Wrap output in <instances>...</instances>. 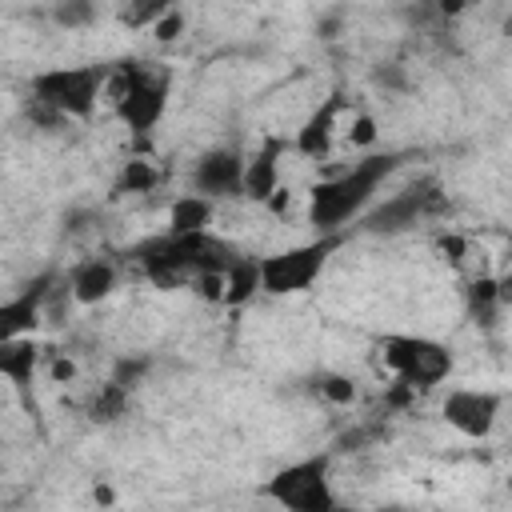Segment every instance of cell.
<instances>
[{
  "label": "cell",
  "mask_w": 512,
  "mask_h": 512,
  "mask_svg": "<svg viewBox=\"0 0 512 512\" xmlns=\"http://www.w3.org/2000/svg\"><path fill=\"white\" fill-rule=\"evenodd\" d=\"M396 168H400L396 152H364L344 172L312 184V192H308V224L316 232H344L348 220L368 212V204L376 200V188Z\"/></svg>",
  "instance_id": "obj_1"
},
{
  "label": "cell",
  "mask_w": 512,
  "mask_h": 512,
  "mask_svg": "<svg viewBox=\"0 0 512 512\" xmlns=\"http://www.w3.org/2000/svg\"><path fill=\"white\" fill-rule=\"evenodd\" d=\"M168 96H172V72L144 64V60H120L108 68V88L104 100L116 108L120 124L144 140L168 112Z\"/></svg>",
  "instance_id": "obj_2"
},
{
  "label": "cell",
  "mask_w": 512,
  "mask_h": 512,
  "mask_svg": "<svg viewBox=\"0 0 512 512\" xmlns=\"http://www.w3.org/2000/svg\"><path fill=\"white\" fill-rule=\"evenodd\" d=\"M108 88V64H56L28 80L32 104L60 120H88Z\"/></svg>",
  "instance_id": "obj_3"
},
{
  "label": "cell",
  "mask_w": 512,
  "mask_h": 512,
  "mask_svg": "<svg viewBox=\"0 0 512 512\" xmlns=\"http://www.w3.org/2000/svg\"><path fill=\"white\" fill-rule=\"evenodd\" d=\"M376 356L392 380H404L416 392L440 388L456 368L452 348L436 336H424V332H384L376 340Z\"/></svg>",
  "instance_id": "obj_4"
},
{
  "label": "cell",
  "mask_w": 512,
  "mask_h": 512,
  "mask_svg": "<svg viewBox=\"0 0 512 512\" xmlns=\"http://www.w3.org/2000/svg\"><path fill=\"white\" fill-rule=\"evenodd\" d=\"M340 240H344V232H316L304 244H288V248H276V252L260 256L264 296H300V292H308L324 276Z\"/></svg>",
  "instance_id": "obj_5"
},
{
  "label": "cell",
  "mask_w": 512,
  "mask_h": 512,
  "mask_svg": "<svg viewBox=\"0 0 512 512\" xmlns=\"http://www.w3.org/2000/svg\"><path fill=\"white\" fill-rule=\"evenodd\" d=\"M264 496L288 512H332L340 504L332 492V460L324 452H312L276 468L264 484Z\"/></svg>",
  "instance_id": "obj_6"
},
{
  "label": "cell",
  "mask_w": 512,
  "mask_h": 512,
  "mask_svg": "<svg viewBox=\"0 0 512 512\" xmlns=\"http://www.w3.org/2000/svg\"><path fill=\"white\" fill-rule=\"evenodd\" d=\"M500 412H504V396L496 388L460 384V388H448L440 400V420L464 440H488L500 424Z\"/></svg>",
  "instance_id": "obj_7"
},
{
  "label": "cell",
  "mask_w": 512,
  "mask_h": 512,
  "mask_svg": "<svg viewBox=\"0 0 512 512\" xmlns=\"http://www.w3.org/2000/svg\"><path fill=\"white\" fill-rule=\"evenodd\" d=\"M292 152V140L264 132L260 144L244 156V196L256 204H268L284 188V160Z\"/></svg>",
  "instance_id": "obj_8"
},
{
  "label": "cell",
  "mask_w": 512,
  "mask_h": 512,
  "mask_svg": "<svg viewBox=\"0 0 512 512\" xmlns=\"http://www.w3.org/2000/svg\"><path fill=\"white\" fill-rule=\"evenodd\" d=\"M340 112H344V96H340V92L324 96V100L304 116V124L296 128L292 152L304 156V160H328L332 148H336V136H340V128H344V124H340Z\"/></svg>",
  "instance_id": "obj_9"
},
{
  "label": "cell",
  "mask_w": 512,
  "mask_h": 512,
  "mask_svg": "<svg viewBox=\"0 0 512 512\" xmlns=\"http://www.w3.org/2000/svg\"><path fill=\"white\" fill-rule=\"evenodd\" d=\"M192 192L220 200L244 196V156L232 148H212L192 164Z\"/></svg>",
  "instance_id": "obj_10"
},
{
  "label": "cell",
  "mask_w": 512,
  "mask_h": 512,
  "mask_svg": "<svg viewBox=\"0 0 512 512\" xmlns=\"http://www.w3.org/2000/svg\"><path fill=\"white\" fill-rule=\"evenodd\" d=\"M436 204H440V196L432 188H404V192L388 196L380 208H372L364 216V228L368 232H404L416 220H424L428 212H436Z\"/></svg>",
  "instance_id": "obj_11"
},
{
  "label": "cell",
  "mask_w": 512,
  "mask_h": 512,
  "mask_svg": "<svg viewBox=\"0 0 512 512\" xmlns=\"http://www.w3.org/2000/svg\"><path fill=\"white\" fill-rule=\"evenodd\" d=\"M52 284H56V276L44 272V276H36V284H28L24 292H16L12 300L0 304V340H8V336H32L36 332V324L44 316V304L56 292Z\"/></svg>",
  "instance_id": "obj_12"
},
{
  "label": "cell",
  "mask_w": 512,
  "mask_h": 512,
  "mask_svg": "<svg viewBox=\"0 0 512 512\" xmlns=\"http://www.w3.org/2000/svg\"><path fill=\"white\" fill-rule=\"evenodd\" d=\"M116 280H120V272H116V264L108 256H84V260H76L68 268L64 288H68V296L76 304H100V300H108L116 292Z\"/></svg>",
  "instance_id": "obj_13"
},
{
  "label": "cell",
  "mask_w": 512,
  "mask_h": 512,
  "mask_svg": "<svg viewBox=\"0 0 512 512\" xmlns=\"http://www.w3.org/2000/svg\"><path fill=\"white\" fill-rule=\"evenodd\" d=\"M40 356L44 352L32 336H8V340H0V376L16 388H28L40 368Z\"/></svg>",
  "instance_id": "obj_14"
},
{
  "label": "cell",
  "mask_w": 512,
  "mask_h": 512,
  "mask_svg": "<svg viewBox=\"0 0 512 512\" xmlns=\"http://www.w3.org/2000/svg\"><path fill=\"white\" fill-rule=\"evenodd\" d=\"M212 216H216V200L204 196V192H192V188H188V192H180V196L168 204V232H176V236L208 232Z\"/></svg>",
  "instance_id": "obj_15"
},
{
  "label": "cell",
  "mask_w": 512,
  "mask_h": 512,
  "mask_svg": "<svg viewBox=\"0 0 512 512\" xmlns=\"http://www.w3.org/2000/svg\"><path fill=\"white\" fill-rule=\"evenodd\" d=\"M256 292H264L260 284V256H240L224 268V308H240L248 300H256Z\"/></svg>",
  "instance_id": "obj_16"
},
{
  "label": "cell",
  "mask_w": 512,
  "mask_h": 512,
  "mask_svg": "<svg viewBox=\"0 0 512 512\" xmlns=\"http://www.w3.org/2000/svg\"><path fill=\"white\" fill-rule=\"evenodd\" d=\"M160 180H164V172H160L156 160H148V156H128V160L120 164L116 180H112V196H144V192L160 188Z\"/></svg>",
  "instance_id": "obj_17"
},
{
  "label": "cell",
  "mask_w": 512,
  "mask_h": 512,
  "mask_svg": "<svg viewBox=\"0 0 512 512\" xmlns=\"http://www.w3.org/2000/svg\"><path fill=\"white\" fill-rule=\"evenodd\" d=\"M128 392H132V388L120 384L116 376L104 380V384L88 396V420H96V424H112V420L128 416V408H132V396H128Z\"/></svg>",
  "instance_id": "obj_18"
},
{
  "label": "cell",
  "mask_w": 512,
  "mask_h": 512,
  "mask_svg": "<svg viewBox=\"0 0 512 512\" xmlns=\"http://www.w3.org/2000/svg\"><path fill=\"white\" fill-rule=\"evenodd\" d=\"M464 300H468V316H472L476 324H492V316L504 308V300H500V280L488 276V272H476V276L468 280V288H464Z\"/></svg>",
  "instance_id": "obj_19"
},
{
  "label": "cell",
  "mask_w": 512,
  "mask_h": 512,
  "mask_svg": "<svg viewBox=\"0 0 512 512\" xmlns=\"http://www.w3.org/2000/svg\"><path fill=\"white\" fill-rule=\"evenodd\" d=\"M172 4H176V0H124L116 16H120L124 28H148V32H152V24H156Z\"/></svg>",
  "instance_id": "obj_20"
},
{
  "label": "cell",
  "mask_w": 512,
  "mask_h": 512,
  "mask_svg": "<svg viewBox=\"0 0 512 512\" xmlns=\"http://www.w3.org/2000/svg\"><path fill=\"white\" fill-rule=\"evenodd\" d=\"M312 392H316L320 400H328V404L344 408V404H352V400H356V380H352V376H344V372H320V376L312 380Z\"/></svg>",
  "instance_id": "obj_21"
},
{
  "label": "cell",
  "mask_w": 512,
  "mask_h": 512,
  "mask_svg": "<svg viewBox=\"0 0 512 512\" xmlns=\"http://www.w3.org/2000/svg\"><path fill=\"white\" fill-rule=\"evenodd\" d=\"M344 140H348L352 148H360V152H372V148H376V140H380L376 120H372L364 108H356V112L344 120Z\"/></svg>",
  "instance_id": "obj_22"
},
{
  "label": "cell",
  "mask_w": 512,
  "mask_h": 512,
  "mask_svg": "<svg viewBox=\"0 0 512 512\" xmlns=\"http://www.w3.org/2000/svg\"><path fill=\"white\" fill-rule=\"evenodd\" d=\"M180 32H184V8L172 4V8L152 24V36H156L160 44H172V40H180Z\"/></svg>",
  "instance_id": "obj_23"
},
{
  "label": "cell",
  "mask_w": 512,
  "mask_h": 512,
  "mask_svg": "<svg viewBox=\"0 0 512 512\" xmlns=\"http://www.w3.org/2000/svg\"><path fill=\"white\" fill-rule=\"evenodd\" d=\"M144 372H148V360H120V364H116V380L128 384V388H136Z\"/></svg>",
  "instance_id": "obj_24"
},
{
  "label": "cell",
  "mask_w": 512,
  "mask_h": 512,
  "mask_svg": "<svg viewBox=\"0 0 512 512\" xmlns=\"http://www.w3.org/2000/svg\"><path fill=\"white\" fill-rule=\"evenodd\" d=\"M48 376H52V380H56V384H68V380H72V376H76V364H72V360H68V356H56V360H52V364H48Z\"/></svg>",
  "instance_id": "obj_25"
},
{
  "label": "cell",
  "mask_w": 512,
  "mask_h": 512,
  "mask_svg": "<svg viewBox=\"0 0 512 512\" xmlns=\"http://www.w3.org/2000/svg\"><path fill=\"white\" fill-rule=\"evenodd\" d=\"M440 8L444 12H460V8H468V0H440Z\"/></svg>",
  "instance_id": "obj_26"
},
{
  "label": "cell",
  "mask_w": 512,
  "mask_h": 512,
  "mask_svg": "<svg viewBox=\"0 0 512 512\" xmlns=\"http://www.w3.org/2000/svg\"><path fill=\"white\" fill-rule=\"evenodd\" d=\"M504 32H508V36H512V16H508V20H504Z\"/></svg>",
  "instance_id": "obj_27"
}]
</instances>
